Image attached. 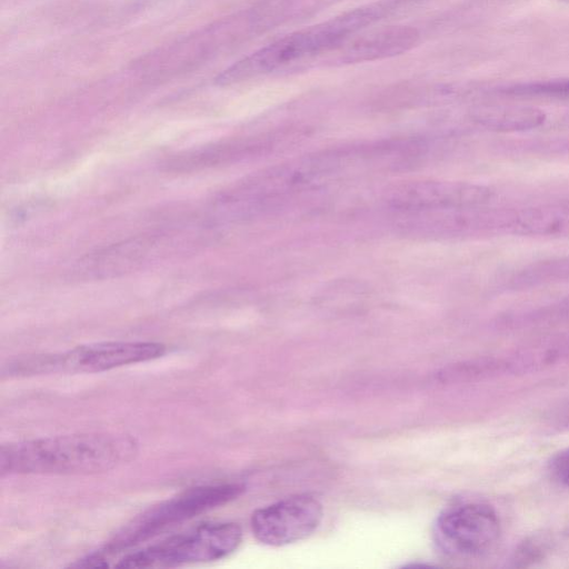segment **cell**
I'll use <instances>...</instances> for the list:
<instances>
[{
	"mask_svg": "<svg viewBox=\"0 0 569 569\" xmlns=\"http://www.w3.org/2000/svg\"><path fill=\"white\" fill-rule=\"evenodd\" d=\"M131 436L93 432L41 437L3 443L1 476L94 475L121 466L137 455Z\"/></svg>",
	"mask_w": 569,
	"mask_h": 569,
	"instance_id": "obj_1",
	"label": "cell"
},
{
	"mask_svg": "<svg viewBox=\"0 0 569 569\" xmlns=\"http://www.w3.org/2000/svg\"><path fill=\"white\" fill-rule=\"evenodd\" d=\"M380 8L356 9L320 24L288 34L237 61L223 70L216 82L226 86L273 71L281 66L335 48L349 34L370 24Z\"/></svg>",
	"mask_w": 569,
	"mask_h": 569,
	"instance_id": "obj_2",
	"label": "cell"
},
{
	"mask_svg": "<svg viewBox=\"0 0 569 569\" xmlns=\"http://www.w3.org/2000/svg\"><path fill=\"white\" fill-rule=\"evenodd\" d=\"M244 490L246 487L239 482L189 488L132 518L96 552L108 559L109 556L138 546L171 527L233 501Z\"/></svg>",
	"mask_w": 569,
	"mask_h": 569,
	"instance_id": "obj_3",
	"label": "cell"
},
{
	"mask_svg": "<svg viewBox=\"0 0 569 569\" xmlns=\"http://www.w3.org/2000/svg\"><path fill=\"white\" fill-rule=\"evenodd\" d=\"M242 541L236 522H203L160 541L129 552L112 566L117 568H171L221 560Z\"/></svg>",
	"mask_w": 569,
	"mask_h": 569,
	"instance_id": "obj_4",
	"label": "cell"
},
{
	"mask_svg": "<svg viewBox=\"0 0 569 569\" xmlns=\"http://www.w3.org/2000/svg\"><path fill=\"white\" fill-rule=\"evenodd\" d=\"M164 345L153 341H103L74 347L59 353L17 359L4 373L33 376L47 373H94L162 357Z\"/></svg>",
	"mask_w": 569,
	"mask_h": 569,
	"instance_id": "obj_5",
	"label": "cell"
},
{
	"mask_svg": "<svg viewBox=\"0 0 569 569\" xmlns=\"http://www.w3.org/2000/svg\"><path fill=\"white\" fill-rule=\"evenodd\" d=\"M500 520L488 503L466 501L445 509L433 526L438 548L447 556L475 559L488 553L500 537Z\"/></svg>",
	"mask_w": 569,
	"mask_h": 569,
	"instance_id": "obj_6",
	"label": "cell"
},
{
	"mask_svg": "<svg viewBox=\"0 0 569 569\" xmlns=\"http://www.w3.org/2000/svg\"><path fill=\"white\" fill-rule=\"evenodd\" d=\"M322 505L310 495H296L257 509L250 520L254 538L281 547L309 537L319 527Z\"/></svg>",
	"mask_w": 569,
	"mask_h": 569,
	"instance_id": "obj_7",
	"label": "cell"
},
{
	"mask_svg": "<svg viewBox=\"0 0 569 569\" xmlns=\"http://www.w3.org/2000/svg\"><path fill=\"white\" fill-rule=\"evenodd\" d=\"M492 193L489 187L470 182L416 181L397 187L386 201L392 210L402 213L480 207Z\"/></svg>",
	"mask_w": 569,
	"mask_h": 569,
	"instance_id": "obj_8",
	"label": "cell"
},
{
	"mask_svg": "<svg viewBox=\"0 0 569 569\" xmlns=\"http://www.w3.org/2000/svg\"><path fill=\"white\" fill-rule=\"evenodd\" d=\"M154 243L153 237H139L112 244L81 259L77 272L96 278L117 276L143 261Z\"/></svg>",
	"mask_w": 569,
	"mask_h": 569,
	"instance_id": "obj_9",
	"label": "cell"
},
{
	"mask_svg": "<svg viewBox=\"0 0 569 569\" xmlns=\"http://www.w3.org/2000/svg\"><path fill=\"white\" fill-rule=\"evenodd\" d=\"M418 40L419 33L413 28L389 27L349 44L342 52L341 61L358 63L395 57L410 50Z\"/></svg>",
	"mask_w": 569,
	"mask_h": 569,
	"instance_id": "obj_10",
	"label": "cell"
},
{
	"mask_svg": "<svg viewBox=\"0 0 569 569\" xmlns=\"http://www.w3.org/2000/svg\"><path fill=\"white\" fill-rule=\"evenodd\" d=\"M272 146L268 138L241 140L206 147L170 162L172 170H193L243 158Z\"/></svg>",
	"mask_w": 569,
	"mask_h": 569,
	"instance_id": "obj_11",
	"label": "cell"
},
{
	"mask_svg": "<svg viewBox=\"0 0 569 569\" xmlns=\"http://www.w3.org/2000/svg\"><path fill=\"white\" fill-rule=\"evenodd\" d=\"M569 229V204H551L515 210L512 233L549 236Z\"/></svg>",
	"mask_w": 569,
	"mask_h": 569,
	"instance_id": "obj_12",
	"label": "cell"
},
{
	"mask_svg": "<svg viewBox=\"0 0 569 569\" xmlns=\"http://www.w3.org/2000/svg\"><path fill=\"white\" fill-rule=\"evenodd\" d=\"M475 119L488 129L513 132L538 128L545 122L546 114L531 107L493 106L479 109Z\"/></svg>",
	"mask_w": 569,
	"mask_h": 569,
	"instance_id": "obj_13",
	"label": "cell"
},
{
	"mask_svg": "<svg viewBox=\"0 0 569 569\" xmlns=\"http://www.w3.org/2000/svg\"><path fill=\"white\" fill-rule=\"evenodd\" d=\"M569 279V256L547 259L520 270L512 279L515 287H530Z\"/></svg>",
	"mask_w": 569,
	"mask_h": 569,
	"instance_id": "obj_14",
	"label": "cell"
},
{
	"mask_svg": "<svg viewBox=\"0 0 569 569\" xmlns=\"http://www.w3.org/2000/svg\"><path fill=\"white\" fill-rule=\"evenodd\" d=\"M569 319V297L510 319L511 323L538 326Z\"/></svg>",
	"mask_w": 569,
	"mask_h": 569,
	"instance_id": "obj_15",
	"label": "cell"
},
{
	"mask_svg": "<svg viewBox=\"0 0 569 569\" xmlns=\"http://www.w3.org/2000/svg\"><path fill=\"white\" fill-rule=\"evenodd\" d=\"M503 92L515 96L568 97L569 79L515 84L506 88Z\"/></svg>",
	"mask_w": 569,
	"mask_h": 569,
	"instance_id": "obj_16",
	"label": "cell"
},
{
	"mask_svg": "<svg viewBox=\"0 0 569 569\" xmlns=\"http://www.w3.org/2000/svg\"><path fill=\"white\" fill-rule=\"evenodd\" d=\"M547 551L545 540L533 538L523 542L515 555V565L528 566L540 560Z\"/></svg>",
	"mask_w": 569,
	"mask_h": 569,
	"instance_id": "obj_17",
	"label": "cell"
},
{
	"mask_svg": "<svg viewBox=\"0 0 569 569\" xmlns=\"http://www.w3.org/2000/svg\"><path fill=\"white\" fill-rule=\"evenodd\" d=\"M550 469L561 483L569 487V448L552 458Z\"/></svg>",
	"mask_w": 569,
	"mask_h": 569,
	"instance_id": "obj_18",
	"label": "cell"
}]
</instances>
